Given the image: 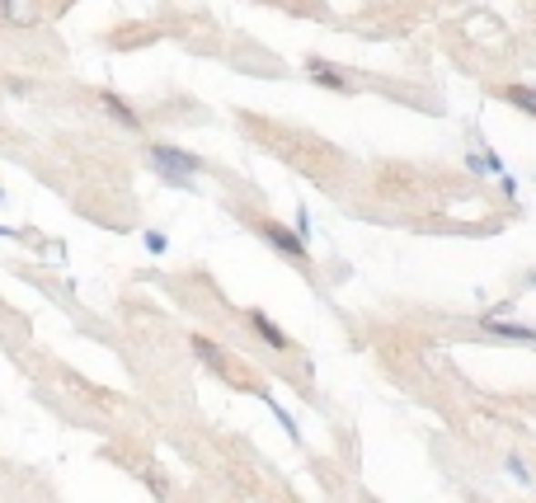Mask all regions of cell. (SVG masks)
Segmentation results:
<instances>
[{"mask_svg":"<svg viewBox=\"0 0 536 503\" xmlns=\"http://www.w3.org/2000/svg\"><path fill=\"white\" fill-rule=\"evenodd\" d=\"M147 160H151V170L165 179V184H175V188H193V175H203V156H193L184 146H165V142H151L147 146Z\"/></svg>","mask_w":536,"mask_h":503,"instance_id":"1","label":"cell"},{"mask_svg":"<svg viewBox=\"0 0 536 503\" xmlns=\"http://www.w3.org/2000/svg\"><path fill=\"white\" fill-rule=\"evenodd\" d=\"M254 231H259V236H264V240L278 249L282 259H292V264H310V249H306V240H301L297 231H288L282 221H273V216H259V221H254Z\"/></svg>","mask_w":536,"mask_h":503,"instance_id":"2","label":"cell"},{"mask_svg":"<svg viewBox=\"0 0 536 503\" xmlns=\"http://www.w3.org/2000/svg\"><path fill=\"white\" fill-rule=\"evenodd\" d=\"M485 339H499V344H522V348H536V325H518L513 316H480L475 320Z\"/></svg>","mask_w":536,"mask_h":503,"instance_id":"3","label":"cell"},{"mask_svg":"<svg viewBox=\"0 0 536 503\" xmlns=\"http://www.w3.org/2000/svg\"><path fill=\"white\" fill-rule=\"evenodd\" d=\"M306 75L316 80L320 90H339V95H349V90H353V80H349L344 71H339L334 62H325V57H306Z\"/></svg>","mask_w":536,"mask_h":503,"instance_id":"4","label":"cell"},{"mask_svg":"<svg viewBox=\"0 0 536 503\" xmlns=\"http://www.w3.org/2000/svg\"><path fill=\"white\" fill-rule=\"evenodd\" d=\"M99 104H104L108 114L123 123V127H141V114H137V108H132V104H127L123 95H113V90H99Z\"/></svg>","mask_w":536,"mask_h":503,"instance_id":"5","label":"cell"},{"mask_svg":"<svg viewBox=\"0 0 536 503\" xmlns=\"http://www.w3.org/2000/svg\"><path fill=\"white\" fill-rule=\"evenodd\" d=\"M249 325H254V329H259L264 339H268V348H278V353H288V348H292L288 329H278V325H273V320H268L264 311H249Z\"/></svg>","mask_w":536,"mask_h":503,"instance_id":"6","label":"cell"},{"mask_svg":"<svg viewBox=\"0 0 536 503\" xmlns=\"http://www.w3.org/2000/svg\"><path fill=\"white\" fill-rule=\"evenodd\" d=\"M494 95H499L503 104H513V108H522V114L536 118V90H531V86H499Z\"/></svg>","mask_w":536,"mask_h":503,"instance_id":"7","label":"cell"},{"mask_svg":"<svg viewBox=\"0 0 536 503\" xmlns=\"http://www.w3.org/2000/svg\"><path fill=\"white\" fill-rule=\"evenodd\" d=\"M503 470L513 475V480H518L522 489H531V485H536V475H531V466H527V457H522V452H503Z\"/></svg>","mask_w":536,"mask_h":503,"instance_id":"8","label":"cell"},{"mask_svg":"<svg viewBox=\"0 0 536 503\" xmlns=\"http://www.w3.org/2000/svg\"><path fill=\"white\" fill-rule=\"evenodd\" d=\"M0 19H10V24H34L38 10H28V0H5V5H0Z\"/></svg>","mask_w":536,"mask_h":503,"instance_id":"9","label":"cell"},{"mask_svg":"<svg viewBox=\"0 0 536 503\" xmlns=\"http://www.w3.org/2000/svg\"><path fill=\"white\" fill-rule=\"evenodd\" d=\"M193 353H197V357H203V362H207V367H217V372L226 367V357L217 353V344H212V339H203V334H197V339H193Z\"/></svg>","mask_w":536,"mask_h":503,"instance_id":"10","label":"cell"},{"mask_svg":"<svg viewBox=\"0 0 536 503\" xmlns=\"http://www.w3.org/2000/svg\"><path fill=\"white\" fill-rule=\"evenodd\" d=\"M499 184H503L508 198H518V179H513V175H499Z\"/></svg>","mask_w":536,"mask_h":503,"instance_id":"11","label":"cell"},{"mask_svg":"<svg viewBox=\"0 0 536 503\" xmlns=\"http://www.w3.org/2000/svg\"><path fill=\"white\" fill-rule=\"evenodd\" d=\"M147 249H151V255H160V249H165V236L151 231V236H147Z\"/></svg>","mask_w":536,"mask_h":503,"instance_id":"12","label":"cell"},{"mask_svg":"<svg viewBox=\"0 0 536 503\" xmlns=\"http://www.w3.org/2000/svg\"><path fill=\"white\" fill-rule=\"evenodd\" d=\"M522 283H527V287H536V268H531V273H527V277H522Z\"/></svg>","mask_w":536,"mask_h":503,"instance_id":"13","label":"cell"}]
</instances>
